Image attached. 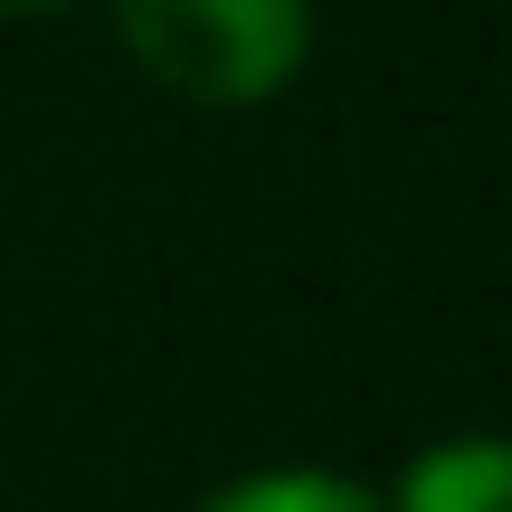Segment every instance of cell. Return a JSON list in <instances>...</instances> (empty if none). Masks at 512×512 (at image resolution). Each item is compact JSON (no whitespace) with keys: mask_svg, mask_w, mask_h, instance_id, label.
Here are the masks:
<instances>
[{"mask_svg":"<svg viewBox=\"0 0 512 512\" xmlns=\"http://www.w3.org/2000/svg\"><path fill=\"white\" fill-rule=\"evenodd\" d=\"M114 29L190 105H266L304 67V0H114Z\"/></svg>","mask_w":512,"mask_h":512,"instance_id":"1","label":"cell"},{"mask_svg":"<svg viewBox=\"0 0 512 512\" xmlns=\"http://www.w3.org/2000/svg\"><path fill=\"white\" fill-rule=\"evenodd\" d=\"M399 512H512V446L503 437H456L408 465Z\"/></svg>","mask_w":512,"mask_h":512,"instance_id":"2","label":"cell"},{"mask_svg":"<svg viewBox=\"0 0 512 512\" xmlns=\"http://www.w3.org/2000/svg\"><path fill=\"white\" fill-rule=\"evenodd\" d=\"M209 512H380V503L361 484H342V475H256L238 494H219Z\"/></svg>","mask_w":512,"mask_h":512,"instance_id":"3","label":"cell"},{"mask_svg":"<svg viewBox=\"0 0 512 512\" xmlns=\"http://www.w3.org/2000/svg\"><path fill=\"white\" fill-rule=\"evenodd\" d=\"M19 10H67V0H0V19H19Z\"/></svg>","mask_w":512,"mask_h":512,"instance_id":"4","label":"cell"}]
</instances>
